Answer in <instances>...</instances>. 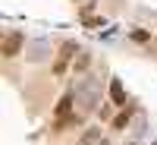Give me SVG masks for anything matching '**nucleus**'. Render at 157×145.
I'll return each mask as SVG.
<instances>
[{"instance_id": "1", "label": "nucleus", "mask_w": 157, "mask_h": 145, "mask_svg": "<svg viewBox=\"0 0 157 145\" xmlns=\"http://www.w3.org/2000/svg\"><path fill=\"white\" fill-rule=\"evenodd\" d=\"M22 44H25V38H22L19 32H10L6 41H3V57H16L19 50H22Z\"/></svg>"}, {"instance_id": "2", "label": "nucleus", "mask_w": 157, "mask_h": 145, "mask_svg": "<svg viewBox=\"0 0 157 145\" xmlns=\"http://www.w3.org/2000/svg\"><path fill=\"white\" fill-rule=\"evenodd\" d=\"M72 91H66V95H63L60 101H57V107H54V117H60V123L66 120V117H72Z\"/></svg>"}, {"instance_id": "3", "label": "nucleus", "mask_w": 157, "mask_h": 145, "mask_svg": "<svg viewBox=\"0 0 157 145\" xmlns=\"http://www.w3.org/2000/svg\"><path fill=\"white\" fill-rule=\"evenodd\" d=\"M110 101L113 104H126V88L120 79H110Z\"/></svg>"}, {"instance_id": "4", "label": "nucleus", "mask_w": 157, "mask_h": 145, "mask_svg": "<svg viewBox=\"0 0 157 145\" xmlns=\"http://www.w3.org/2000/svg\"><path fill=\"white\" fill-rule=\"evenodd\" d=\"M132 111H135V107H129V111H120V114H116V117H113V129H123L129 120H132Z\"/></svg>"}, {"instance_id": "5", "label": "nucleus", "mask_w": 157, "mask_h": 145, "mask_svg": "<svg viewBox=\"0 0 157 145\" xmlns=\"http://www.w3.org/2000/svg\"><path fill=\"white\" fill-rule=\"evenodd\" d=\"M98 136H101V129H98V126H91L88 133H82V139H78V145H94V139H98Z\"/></svg>"}, {"instance_id": "6", "label": "nucleus", "mask_w": 157, "mask_h": 145, "mask_svg": "<svg viewBox=\"0 0 157 145\" xmlns=\"http://www.w3.org/2000/svg\"><path fill=\"white\" fill-rule=\"evenodd\" d=\"M129 38H132V41H135V44H148V41H151V35H148L145 29H135V32H132V35H129Z\"/></svg>"}, {"instance_id": "7", "label": "nucleus", "mask_w": 157, "mask_h": 145, "mask_svg": "<svg viewBox=\"0 0 157 145\" xmlns=\"http://www.w3.org/2000/svg\"><path fill=\"white\" fill-rule=\"evenodd\" d=\"M88 63H91V60H88V54H78V60L72 63V66H75V73H85V70H88Z\"/></svg>"}, {"instance_id": "8", "label": "nucleus", "mask_w": 157, "mask_h": 145, "mask_svg": "<svg viewBox=\"0 0 157 145\" xmlns=\"http://www.w3.org/2000/svg\"><path fill=\"white\" fill-rule=\"evenodd\" d=\"M66 70H69V60H60V57H57V63H54V76H63Z\"/></svg>"}, {"instance_id": "9", "label": "nucleus", "mask_w": 157, "mask_h": 145, "mask_svg": "<svg viewBox=\"0 0 157 145\" xmlns=\"http://www.w3.org/2000/svg\"><path fill=\"white\" fill-rule=\"evenodd\" d=\"M75 3H78V0H75Z\"/></svg>"}]
</instances>
